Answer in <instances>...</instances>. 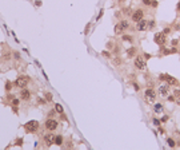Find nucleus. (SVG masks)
<instances>
[{
	"label": "nucleus",
	"instance_id": "f257e3e1",
	"mask_svg": "<svg viewBox=\"0 0 180 150\" xmlns=\"http://www.w3.org/2000/svg\"><path fill=\"white\" fill-rule=\"evenodd\" d=\"M39 127H40V125H39L37 121H28L24 125V129L27 130L28 133H36L37 130H39Z\"/></svg>",
	"mask_w": 180,
	"mask_h": 150
},
{
	"label": "nucleus",
	"instance_id": "f03ea898",
	"mask_svg": "<svg viewBox=\"0 0 180 150\" xmlns=\"http://www.w3.org/2000/svg\"><path fill=\"white\" fill-rule=\"evenodd\" d=\"M160 79H163L167 82V84H169V86H179V80L176 79V78H173V76H171V75L168 74H163L160 75Z\"/></svg>",
	"mask_w": 180,
	"mask_h": 150
},
{
	"label": "nucleus",
	"instance_id": "7ed1b4c3",
	"mask_svg": "<svg viewBox=\"0 0 180 150\" xmlns=\"http://www.w3.org/2000/svg\"><path fill=\"white\" fill-rule=\"evenodd\" d=\"M44 126H45V129L48 130V131H53V130H56V129H57L59 123H57L56 119H53V118H48V119L45 121Z\"/></svg>",
	"mask_w": 180,
	"mask_h": 150
},
{
	"label": "nucleus",
	"instance_id": "20e7f679",
	"mask_svg": "<svg viewBox=\"0 0 180 150\" xmlns=\"http://www.w3.org/2000/svg\"><path fill=\"white\" fill-rule=\"evenodd\" d=\"M153 40H155L156 44H159V46H164V44H165V42H167L165 33H164V32H157V33H155Z\"/></svg>",
	"mask_w": 180,
	"mask_h": 150
},
{
	"label": "nucleus",
	"instance_id": "39448f33",
	"mask_svg": "<svg viewBox=\"0 0 180 150\" xmlns=\"http://www.w3.org/2000/svg\"><path fill=\"white\" fill-rule=\"evenodd\" d=\"M28 83H29V79L27 76H19V78L15 80V86H17V87H20V88L27 87Z\"/></svg>",
	"mask_w": 180,
	"mask_h": 150
},
{
	"label": "nucleus",
	"instance_id": "423d86ee",
	"mask_svg": "<svg viewBox=\"0 0 180 150\" xmlns=\"http://www.w3.org/2000/svg\"><path fill=\"white\" fill-rule=\"evenodd\" d=\"M135 67L139 68V70H144L147 67V63L144 62V59L141 56H136L135 58Z\"/></svg>",
	"mask_w": 180,
	"mask_h": 150
},
{
	"label": "nucleus",
	"instance_id": "0eeeda50",
	"mask_svg": "<svg viewBox=\"0 0 180 150\" xmlns=\"http://www.w3.org/2000/svg\"><path fill=\"white\" fill-rule=\"evenodd\" d=\"M19 95H20V99L21 100H29V99H31V91H29L27 87L21 88L20 92H19Z\"/></svg>",
	"mask_w": 180,
	"mask_h": 150
},
{
	"label": "nucleus",
	"instance_id": "6e6552de",
	"mask_svg": "<svg viewBox=\"0 0 180 150\" xmlns=\"http://www.w3.org/2000/svg\"><path fill=\"white\" fill-rule=\"evenodd\" d=\"M143 16H144V12H143V9H140V8H137L135 11V12L132 13V20L135 21V23H137L139 20H141L143 19Z\"/></svg>",
	"mask_w": 180,
	"mask_h": 150
},
{
	"label": "nucleus",
	"instance_id": "1a4fd4ad",
	"mask_svg": "<svg viewBox=\"0 0 180 150\" xmlns=\"http://www.w3.org/2000/svg\"><path fill=\"white\" fill-rule=\"evenodd\" d=\"M147 28H148V20H145V19H141L136 23V29L137 31H145Z\"/></svg>",
	"mask_w": 180,
	"mask_h": 150
},
{
	"label": "nucleus",
	"instance_id": "9d476101",
	"mask_svg": "<svg viewBox=\"0 0 180 150\" xmlns=\"http://www.w3.org/2000/svg\"><path fill=\"white\" fill-rule=\"evenodd\" d=\"M43 139H44V143L47 146H51L55 143V135H53L52 133H48V134H45L44 137H43Z\"/></svg>",
	"mask_w": 180,
	"mask_h": 150
},
{
	"label": "nucleus",
	"instance_id": "9b49d317",
	"mask_svg": "<svg viewBox=\"0 0 180 150\" xmlns=\"http://www.w3.org/2000/svg\"><path fill=\"white\" fill-rule=\"evenodd\" d=\"M144 95H145V99L147 100H153L156 98V91L153 90V88H147L145 90V92H144Z\"/></svg>",
	"mask_w": 180,
	"mask_h": 150
},
{
	"label": "nucleus",
	"instance_id": "f8f14e48",
	"mask_svg": "<svg viewBox=\"0 0 180 150\" xmlns=\"http://www.w3.org/2000/svg\"><path fill=\"white\" fill-rule=\"evenodd\" d=\"M157 91H159V95L160 96H167L168 95V91H169V84H161Z\"/></svg>",
	"mask_w": 180,
	"mask_h": 150
},
{
	"label": "nucleus",
	"instance_id": "ddd939ff",
	"mask_svg": "<svg viewBox=\"0 0 180 150\" xmlns=\"http://www.w3.org/2000/svg\"><path fill=\"white\" fill-rule=\"evenodd\" d=\"M123 31H125V28L123 27V24L121 23H117V24L115 25V33H123Z\"/></svg>",
	"mask_w": 180,
	"mask_h": 150
},
{
	"label": "nucleus",
	"instance_id": "4468645a",
	"mask_svg": "<svg viewBox=\"0 0 180 150\" xmlns=\"http://www.w3.org/2000/svg\"><path fill=\"white\" fill-rule=\"evenodd\" d=\"M136 52H137V50H136V47H131V48H128L127 50V55L129 56V58H132V56H135Z\"/></svg>",
	"mask_w": 180,
	"mask_h": 150
},
{
	"label": "nucleus",
	"instance_id": "2eb2a0df",
	"mask_svg": "<svg viewBox=\"0 0 180 150\" xmlns=\"http://www.w3.org/2000/svg\"><path fill=\"white\" fill-rule=\"evenodd\" d=\"M63 135H55V145L57 146H62L63 145Z\"/></svg>",
	"mask_w": 180,
	"mask_h": 150
},
{
	"label": "nucleus",
	"instance_id": "dca6fc26",
	"mask_svg": "<svg viewBox=\"0 0 180 150\" xmlns=\"http://www.w3.org/2000/svg\"><path fill=\"white\" fill-rule=\"evenodd\" d=\"M153 110H155V112H161V111H163V104H161V103L153 104Z\"/></svg>",
	"mask_w": 180,
	"mask_h": 150
},
{
	"label": "nucleus",
	"instance_id": "f3484780",
	"mask_svg": "<svg viewBox=\"0 0 180 150\" xmlns=\"http://www.w3.org/2000/svg\"><path fill=\"white\" fill-rule=\"evenodd\" d=\"M55 111H56V112H59V114H62V112L64 111V108H63V106H62V104L56 103V104H55Z\"/></svg>",
	"mask_w": 180,
	"mask_h": 150
},
{
	"label": "nucleus",
	"instance_id": "a211bd4d",
	"mask_svg": "<svg viewBox=\"0 0 180 150\" xmlns=\"http://www.w3.org/2000/svg\"><path fill=\"white\" fill-rule=\"evenodd\" d=\"M121 39H123L124 42H133V38L131 36V35H123V36H121Z\"/></svg>",
	"mask_w": 180,
	"mask_h": 150
},
{
	"label": "nucleus",
	"instance_id": "6ab92c4d",
	"mask_svg": "<svg viewBox=\"0 0 180 150\" xmlns=\"http://www.w3.org/2000/svg\"><path fill=\"white\" fill-rule=\"evenodd\" d=\"M11 87H12V83H11L9 80H7V83H5V90H7V91H9V90H11Z\"/></svg>",
	"mask_w": 180,
	"mask_h": 150
},
{
	"label": "nucleus",
	"instance_id": "aec40b11",
	"mask_svg": "<svg viewBox=\"0 0 180 150\" xmlns=\"http://www.w3.org/2000/svg\"><path fill=\"white\" fill-rule=\"evenodd\" d=\"M120 23L123 24V27H124V28H125V29H127L128 27H129V23H128L127 20H121V21H120Z\"/></svg>",
	"mask_w": 180,
	"mask_h": 150
},
{
	"label": "nucleus",
	"instance_id": "412c9836",
	"mask_svg": "<svg viewBox=\"0 0 180 150\" xmlns=\"http://www.w3.org/2000/svg\"><path fill=\"white\" fill-rule=\"evenodd\" d=\"M45 99L48 100H52V94H51V92H45Z\"/></svg>",
	"mask_w": 180,
	"mask_h": 150
},
{
	"label": "nucleus",
	"instance_id": "4be33fe9",
	"mask_svg": "<svg viewBox=\"0 0 180 150\" xmlns=\"http://www.w3.org/2000/svg\"><path fill=\"white\" fill-rule=\"evenodd\" d=\"M19 103H20V100L17 99V98H13V99H12V104H13V106H19Z\"/></svg>",
	"mask_w": 180,
	"mask_h": 150
},
{
	"label": "nucleus",
	"instance_id": "5701e85b",
	"mask_svg": "<svg viewBox=\"0 0 180 150\" xmlns=\"http://www.w3.org/2000/svg\"><path fill=\"white\" fill-rule=\"evenodd\" d=\"M141 1H143L144 5H151V3L153 1V0H141Z\"/></svg>",
	"mask_w": 180,
	"mask_h": 150
},
{
	"label": "nucleus",
	"instance_id": "b1692460",
	"mask_svg": "<svg viewBox=\"0 0 180 150\" xmlns=\"http://www.w3.org/2000/svg\"><path fill=\"white\" fill-rule=\"evenodd\" d=\"M167 142H168V145L171 146V147H173V146H175V142L172 141L171 138H168V139H167Z\"/></svg>",
	"mask_w": 180,
	"mask_h": 150
},
{
	"label": "nucleus",
	"instance_id": "393cba45",
	"mask_svg": "<svg viewBox=\"0 0 180 150\" xmlns=\"http://www.w3.org/2000/svg\"><path fill=\"white\" fill-rule=\"evenodd\" d=\"M153 25H155V21H153V20H148V28H152Z\"/></svg>",
	"mask_w": 180,
	"mask_h": 150
},
{
	"label": "nucleus",
	"instance_id": "a878e982",
	"mask_svg": "<svg viewBox=\"0 0 180 150\" xmlns=\"http://www.w3.org/2000/svg\"><path fill=\"white\" fill-rule=\"evenodd\" d=\"M173 95H175L176 98H180V90H175V91H173Z\"/></svg>",
	"mask_w": 180,
	"mask_h": 150
},
{
	"label": "nucleus",
	"instance_id": "bb28decb",
	"mask_svg": "<svg viewBox=\"0 0 180 150\" xmlns=\"http://www.w3.org/2000/svg\"><path fill=\"white\" fill-rule=\"evenodd\" d=\"M13 56H15V59H20V54L17 51H13Z\"/></svg>",
	"mask_w": 180,
	"mask_h": 150
},
{
	"label": "nucleus",
	"instance_id": "cd10ccee",
	"mask_svg": "<svg viewBox=\"0 0 180 150\" xmlns=\"http://www.w3.org/2000/svg\"><path fill=\"white\" fill-rule=\"evenodd\" d=\"M90 27H91V24H87V27H86V31H84V33H86V35H87V33H88V32H90Z\"/></svg>",
	"mask_w": 180,
	"mask_h": 150
},
{
	"label": "nucleus",
	"instance_id": "c85d7f7f",
	"mask_svg": "<svg viewBox=\"0 0 180 150\" xmlns=\"http://www.w3.org/2000/svg\"><path fill=\"white\" fill-rule=\"evenodd\" d=\"M113 64H115V66H119V64H120V59H115Z\"/></svg>",
	"mask_w": 180,
	"mask_h": 150
},
{
	"label": "nucleus",
	"instance_id": "c756f323",
	"mask_svg": "<svg viewBox=\"0 0 180 150\" xmlns=\"http://www.w3.org/2000/svg\"><path fill=\"white\" fill-rule=\"evenodd\" d=\"M53 114H55V108H53V110H51V111L48 112V117H49V118H52Z\"/></svg>",
	"mask_w": 180,
	"mask_h": 150
},
{
	"label": "nucleus",
	"instance_id": "7c9ffc66",
	"mask_svg": "<svg viewBox=\"0 0 180 150\" xmlns=\"http://www.w3.org/2000/svg\"><path fill=\"white\" fill-rule=\"evenodd\" d=\"M103 13H104V9H100V13H99V16H98V20L103 16Z\"/></svg>",
	"mask_w": 180,
	"mask_h": 150
},
{
	"label": "nucleus",
	"instance_id": "2f4dec72",
	"mask_svg": "<svg viewBox=\"0 0 180 150\" xmlns=\"http://www.w3.org/2000/svg\"><path fill=\"white\" fill-rule=\"evenodd\" d=\"M153 123H155L156 126H159V125H160V121H159V119H156V118H155V119H153Z\"/></svg>",
	"mask_w": 180,
	"mask_h": 150
},
{
	"label": "nucleus",
	"instance_id": "473e14b6",
	"mask_svg": "<svg viewBox=\"0 0 180 150\" xmlns=\"http://www.w3.org/2000/svg\"><path fill=\"white\" fill-rule=\"evenodd\" d=\"M151 5H152V7H157V1H156V0H153V1L151 3Z\"/></svg>",
	"mask_w": 180,
	"mask_h": 150
},
{
	"label": "nucleus",
	"instance_id": "72a5a7b5",
	"mask_svg": "<svg viewBox=\"0 0 180 150\" xmlns=\"http://www.w3.org/2000/svg\"><path fill=\"white\" fill-rule=\"evenodd\" d=\"M171 32V28H164V33L167 35V33H169Z\"/></svg>",
	"mask_w": 180,
	"mask_h": 150
},
{
	"label": "nucleus",
	"instance_id": "f704fd0d",
	"mask_svg": "<svg viewBox=\"0 0 180 150\" xmlns=\"http://www.w3.org/2000/svg\"><path fill=\"white\" fill-rule=\"evenodd\" d=\"M167 121H168V117L167 115H164V117L161 118V122H167Z\"/></svg>",
	"mask_w": 180,
	"mask_h": 150
},
{
	"label": "nucleus",
	"instance_id": "c9c22d12",
	"mask_svg": "<svg viewBox=\"0 0 180 150\" xmlns=\"http://www.w3.org/2000/svg\"><path fill=\"white\" fill-rule=\"evenodd\" d=\"M163 54H165V55H167V54H171V52H169V51H168L167 48H163Z\"/></svg>",
	"mask_w": 180,
	"mask_h": 150
},
{
	"label": "nucleus",
	"instance_id": "e433bc0d",
	"mask_svg": "<svg viewBox=\"0 0 180 150\" xmlns=\"http://www.w3.org/2000/svg\"><path fill=\"white\" fill-rule=\"evenodd\" d=\"M103 55H104V56H110V52H108V51H103Z\"/></svg>",
	"mask_w": 180,
	"mask_h": 150
},
{
	"label": "nucleus",
	"instance_id": "4c0bfd02",
	"mask_svg": "<svg viewBox=\"0 0 180 150\" xmlns=\"http://www.w3.org/2000/svg\"><path fill=\"white\" fill-rule=\"evenodd\" d=\"M16 145H23V141H21V139H17V141H16Z\"/></svg>",
	"mask_w": 180,
	"mask_h": 150
},
{
	"label": "nucleus",
	"instance_id": "58836bf2",
	"mask_svg": "<svg viewBox=\"0 0 180 150\" xmlns=\"http://www.w3.org/2000/svg\"><path fill=\"white\" fill-rule=\"evenodd\" d=\"M35 4H36L37 7H40V5H41V1H39V0H37V1H35Z\"/></svg>",
	"mask_w": 180,
	"mask_h": 150
},
{
	"label": "nucleus",
	"instance_id": "ea45409f",
	"mask_svg": "<svg viewBox=\"0 0 180 150\" xmlns=\"http://www.w3.org/2000/svg\"><path fill=\"white\" fill-rule=\"evenodd\" d=\"M176 44H177V40H176V39L175 40H172V46H176Z\"/></svg>",
	"mask_w": 180,
	"mask_h": 150
},
{
	"label": "nucleus",
	"instance_id": "a19ab883",
	"mask_svg": "<svg viewBox=\"0 0 180 150\" xmlns=\"http://www.w3.org/2000/svg\"><path fill=\"white\" fill-rule=\"evenodd\" d=\"M133 87H135V90H136V91L139 90V86H137V84H136V83H133Z\"/></svg>",
	"mask_w": 180,
	"mask_h": 150
},
{
	"label": "nucleus",
	"instance_id": "79ce46f5",
	"mask_svg": "<svg viewBox=\"0 0 180 150\" xmlns=\"http://www.w3.org/2000/svg\"><path fill=\"white\" fill-rule=\"evenodd\" d=\"M176 8H177V11H179V12H180V1H179V3H177V5H176Z\"/></svg>",
	"mask_w": 180,
	"mask_h": 150
}]
</instances>
